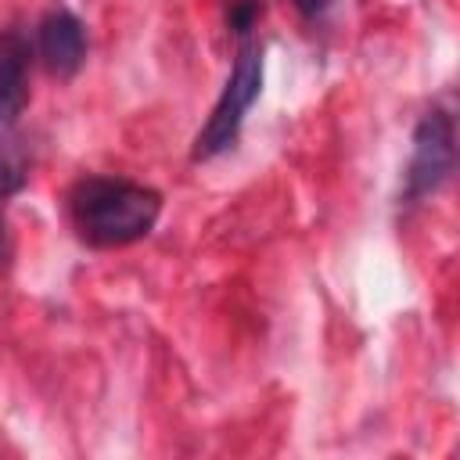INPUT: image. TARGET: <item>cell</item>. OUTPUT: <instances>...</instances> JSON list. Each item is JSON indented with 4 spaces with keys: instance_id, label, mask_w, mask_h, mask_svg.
<instances>
[{
    "instance_id": "6da1fadb",
    "label": "cell",
    "mask_w": 460,
    "mask_h": 460,
    "mask_svg": "<svg viewBox=\"0 0 460 460\" xmlns=\"http://www.w3.org/2000/svg\"><path fill=\"white\" fill-rule=\"evenodd\" d=\"M68 208H72V223L83 241L97 248H119V244H129L151 234L162 212V198L158 190L133 183V180L86 176L75 183Z\"/></svg>"
},
{
    "instance_id": "7a4b0ae2",
    "label": "cell",
    "mask_w": 460,
    "mask_h": 460,
    "mask_svg": "<svg viewBox=\"0 0 460 460\" xmlns=\"http://www.w3.org/2000/svg\"><path fill=\"white\" fill-rule=\"evenodd\" d=\"M262 90V50L255 40H244L241 50H237V61H234V72L226 79V90L219 93L205 129L198 133V144H194V158H212L219 151H226L234 140H237V129L244 122V111L252 108V101L259 97Z\"/></svg>"
},
{
    "instance_id": "3957f363",
    "label": "cell",
    "mask_w": 460,
    "mask_h": 460,
    "mask_svg": "<svg viewBox=\"0 0 460 460\" xmlns=\"http://www.w3.org/2000/svg\"><path fill=\"white\" fill-rule=\"evenodd\" d=\"M453 165V126L442 111L424 115L413 137V162H410V194H428L446 180Z\"/></svg>"
},
{
    "instance_id": "277c9868",
    "label": "cell",
    "mask_w": 460,
    "mask_h": 460,
    "mask_svg": "<svg viewBox=\"0 0 460 460\" xmlns=\"http://www.w3.org/2000/svg\"><path fill=\"white\" fill-rule=\"evenodd\" d=\"M40 54H43L47 68L58 72V75H72L83 65L86 36H83V25L72 11L58 7L40 22Z\"/></svg>"
},
{
    "instance_id": "5b68a950",
    "label": "cell",
    "mask_w": 460,
    "mask_h": 460,
    "mask_svg": "<svg viewBox=\"0 0 460 460\" xmlns=\"http://www.w3.org/2000/svg\"><path fill=\"white\" fill-rule=\"evenodd\" d=\"M29 101V43L0 32V126L14 122Z\"/></svg>"
},
{
    "instance_id": "8992f818",
    "label": "cell",
    "mask_w": 460,
    "mask_h": 460,
    "mask_svg": "<svg viewBox=\"0 0 460 460\" xmlns=\"http://www.w3.org/2000/svg\"><path fill=\"white\" fill-rule=\"evenodd\" d=\"M29 180V162L25 151L14 140H0V201L18 194Z\"/></svg>"
},
{
    "instance_id": "52a82bcc",
    "label": "cell",
    "mask_w": 460,
    "mask_h": 460,
    "mask_svg": "<svg viewBox=\"0 0 460 460\" xmlns=\"http://www.w3.org/2000/svg\"><path fill=\"white\" fill-rule=\"evenodd\" d=\"M226 18H230V29H234L237 36H248L252 25H255V18H259V4H255V0H237Z\"/></svg>"
},
{
    "instance_id": "ba28073f",
    "label": "cell",
    "mask_w": 460,
    "mask_h": 460,
    "mask_svg": "<svg viewBox=\"0 0 460 460\" xmlns=\"http://www.w3.org/2000/svg\"><path fill=\"white\" fill-rule=\"evenodd\" d=\"M7 259V234H4V219H0V262Z\"/></svg>"
}]
</instances>
